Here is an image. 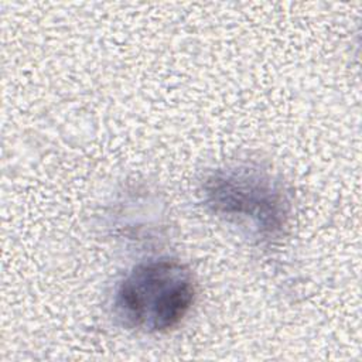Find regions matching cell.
Returning <instances> with one entry per match:
<instances>
[{"label":"cell","instance_id":"obj_1","mask_svg":"<svg viewBox=\"0 0 362 362\" xmlns=\"http://www.w3.org/2000/svg\"><path fill=\"white\" fill-rule=\"evenodd\" d=\"M204 205L264 245L287 232L291 201L283 182L255 163H233L209 171L199 187Z\"/></svg>","mask_w":362,"mask_h":362},{"label":"cell","instance_id":"obj_2","mask_svg":"<svg viewBox=\"0 0 362 362\" xmlns=\"http://www.w3.org/2000/svg\"><path fill=\"white\" fill-rule=\"evenodd\" d=\"M195 297L197 283L187 264L170 257L150 259L120 280L113 313L126 328L160 334L181 324Z\"/></svg>","mask_w":362,"mask_h":362}]
</instances>
